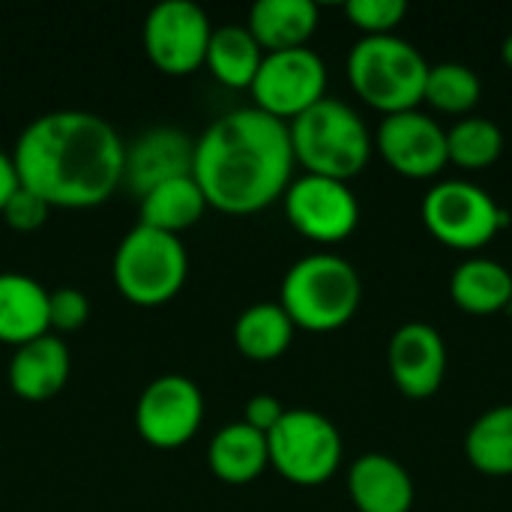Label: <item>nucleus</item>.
Wrapping results in <instances>:
<instances>
[{"instance_id":"nucleus-1","label":"nucleus","mask_w":512,"mask_h":512,"mask_svg":"<svg viewBox=\"0 0 512 512\" xmlns=\"http://www.w3.org/2000/svg\"><path fill=\"white\" fill-rule=\"evenodd\" d=\"M126 144L90 111H51L24 126L12 162L21 189L48 207L87 210L105 204L123 183Z\"/></svg>"},{"instance_id":"nucleus-2","label":"nucleus","mask_w":512,"mask_h":512,"mask_svg":"<svg viewBox=\"0 0 512 512\" xmlns=\"http://www.w3.org/2000/svg\"><path fill=\"white\" fill-rule=\"evenodd\" d=\"M294 168L288 123L255 105L222 114L195 138L192 180L207 207L225 216H252L279 201Z\"/></svg>"},{"instance_id":"nucleus-3","label":"nucleus","mask_w":512,"mask_h":512,"mask_svg":"<svg viewBox=\"0 0 512 512\" xmlns=\"http://www.w3.org/2000/svg\"><path fill=\"white\" fill-rule=\"evenodd\" d=\"M363 300V282L351 261L333 252H312L294 261L282 279L279 306L294 327L309 333H333L345 327Z\"/></svg>"},{"instance_id":"nucleus-4","label":"nucleus","mask_w":512,"mask_h":512,"mask_svg":"<svg viewBox=\"0 0 512 512\" xmlns=\"http://www.w3.org/2000/svg\"><path fill=\"white\" fill-rule=\"evenodd\" d=\"M294 162L306 174L348 183L372 159V132L366 120L342 99L324 96L318 105L288 123Z\"/></svg>"},{"instance_id":"nucleus-5","label":"nucleus","mask_w":512,"mask_h":512,"mask_svg":"<svg viewBox=\"0 0 512 512\" xmlns=\"http://www.w3.org/2000/svg\"><path fill=\"white\" fill-rule=\"evenodd\" d=\"M429 66L420 48L399 33L360 36L348 51V81L354 93L384 117L420 108Z\"/></svg>"},{"instance_id":"nucleus-6","label":"nucleus","mask_w":512,"mask_h":512,"mask_svg":"<svg viewBox=\"0 0 512 512\" xmlns=\"http://www.w3.org/2000/svg\"><path fill=\"white\" fill-rule=\"evenodd\" d=\"M114 288L135 306H162L180 294L189 276V255L180 237L135 225L111 261Z\"/></svg>"},{"instance_id":"nucleus-7","label":"nucleus","mask_w":512,"mask_h":512,"mask_svg":"<svg viewBox=\"0 0 512 512\" xmlns=\"http://www.w3.org/2000/svg\"><path fill=\"white\" fill-rule=\"evenodd\" d=\"M420 216L426 231L456 252H480L510 225V213L492 192L459 177L435 183L423 195Z\"/></svg>"},{"instance_id":"nucleus-8","label":"nucleus","mask_w":512,"mask_h":512,"mask_svg":"<svg viewBox=\"0 0 512 512\" xmlns=\"http://www.w3.org/2000/svg\"><path fill=\"white\" fill-rule=\"evenodd\" d=\"M339 429L312 408H291L267 435V453L276 474L294 486L312 489L336 477L342 465Z\"/></svg>"},{"instance_id":"nucleus-9","label":"nucleus","mask_w":512,"mask_h":512,"mask_svg":"<svg viewBox=\"0 0 512 512\" xmlns=\"http://www.w3.org/2000/svg\"><path fill=\"white\" fill-rule=\"evenodd\" d=\"M249 93L258 111L291 123L327 96V63L312 48L264 54Z\"/></svg>"},{"instance_id":"nucleus-10","label":"nucleus","mask_w":512,"mask_h":512,"mask_svg":"<svg viewBox=\"0 0 512 512\" xmlns=\"http://www.w3.org/2000/svg\"><path fill=\"white\" fill-rule=\"evenodd\" d=\"M144 51L165 75H189L204 66L213 24L192 0H162L144 18Z\"/></svg>"},{"instance_id":"nucleus-11","label":"nucleus","mask_w":512,"mask_h":512,"mask_svg":"<svg viewBox=\"0 0 512 512\" xmlns=\"http://www.w3.org/2000/svg\"><path fill=\"white\" fill-rule=\"evenodd\" d=\"M285 216L297 234L312 243L333 246L348 240L360 225V201L348 183L318 174L291 180L282 195Z\"/></svg>"},{"instance_id":"nucleus-12","label":"nucleus","mask_w":512,"mask_h":512,"mask_svg":"<svg viewBox=\"0 0 512 512\" xmlns=\"http://www.w3.org/2000/svg\"><path fill=\"white\" fill-rule=\"evenodd\" d=\"M204 423L201 387L186 375H162L144 387L135 405V432L156 450L189 444Z\"/></svg>"},{"instance_id":"nucleus-13","label":"nucleus","mask_w":512,"mask_h":512,"mask_svg":"<svg viewBox=\"0 0 512 512\" xmlns=\"http://www.w3.org/2000/svg\"><path fill=\"white\" fill-rule=\"evenodd\" d=\"M375 147L381 159L408 180H432L450 165L447 129L420 108L387 114L378 123Z\"/></svg>"},{"instance_id":"nucleus-14","label":"nucleus","mask_w":512,"mask_h":512,"mask_svg":"<svg viewBox=\"0 0 512 512\" xmlns=\"http://www.w3.org/2000/svg\"><path fill=\"white\" fill-rule=\"evenodd\" d=\"M387 366L396 390L408 399H429L441 390L447 375V345L444 336L426 324H402L387 345Z\"/></svg>"},{"instance_id":"nucleus-15","label":"nucleus","mask_w":512,"mask_h":512,"mask_svg":"<svg viewBox=\"0 0 512 512\" xmlns=\"http://www.w3.org/2000/svg\"><path fill=\"white\" fill-rule=\"evenodd\" d=\"M192 156H195V141L186 132L174 126L147 129L132 144H126L123 183L141 198L165 180L192 174Z\"/></svg>"},{"instance_id":"nucleus-16","label":"nucleus","mask_w":512,"mask_h":512,"mask_svg":"<svg viewBox=\"0 0 512 512\" xmlns=\"http://www.w3.org/2000/svg\"><path fill=\"white\" fill-rule=\"evenodd\" d=\"M69 372L72 357L66 342L48 333L15 348L9 360V387L24 402H48L66 387Z\"/></svg>"},{"instance_id":"nucleus-17","label":"nucleus","mask_w":512,"mask_h":512,"mask_svg":"<svg viewBox=\"0 0 512 512\" xmlns=\"http://www.w3.org/2000/svg\"><path fill=\"white\" fill-rule=\"evenodd\" d=\"M348 495L360 512H411L414 480L387 453H363L348 468Z\"/></svg>"},{"instance_id":"nucleus-18","label":"nucleus","mask_w":512,"mask_h":512,"mask_svg":"<svg viewBox=\"0 0 512 512\" xmlns=\"http://www.w3.org/2000/svg\"><path fill=\"white\" fill-rule=\"evenodd\" d=\"M48 333V291L24 273H0V342L21 348Z\"/></svg>"},{"instance_id":"nucleus-19","label":"nucleus","mask_w":512,"mask_h":512,"mask_svg":"<svg viewBox=\"0 0 512 512\" xmlns=\"http://www.w3.org/2000/svg\"><path fill=\"white\" fill-rule=\"evenodd\" d=\"M246 27L264 54L306 48L318 30V6L312 0H258Z\"/></svg>"},{"instance_id":"nucleus-20","label":"nucleus","mask_w":512,"mask_h":512,"mask_svg":"<svg viewBox=\"0 0 512 512\" xmlns=\"http://www.w3.org/2000/svg\"><path fill=\"white\" fill-rule=\"evenodd\" d=\"M207 465L216 474V480H222L228 486L255 483L270 468L267 435L255 432L243 420L228 423L213 435V441L207 447Z\"/></svg>"},{"instance_id":"nucleus-21","label":"nucleus","mask_w":512,"mask_h":512,"mask_svg":"<svg viewBox=\"0 0 512 512\" xmlns=\"http://www.w3.org/2000/svg\"><path fill=\"white\" fill-rule=\"evenodd\" d=\"M450 297L465 315H498L510 309L512 273L495 258H468L450 276Z\"/></svg>"},{"instance_id":"nucleus-22","label":"nucleus","mask_w":512,"mask_h":512,"mask_svg":"<svg viewBox=\"0 0 512 512\" xmlns=\"http://www.w3.org/2000/svg\"><path fill=\"white\" fill-rule=\"evenodd\" d=\"M204 210H207V198L198 189V183L192 180V174H186V177L165 180V183L153 186L147 195H141V222L138 225L180 237V231L201 222Z\"/></svg>"},{"instance_id":"nucleus-23","label":"nucleus","mask_w":512,"mask_h":512,"mask_svg":"<svg viewBox=\"0 0 512 512\" xmlns=\"http://www.w3.org/2000/svg\"><path fill=\"white\" fill-rule=\"evenodd\" d=\"M261 60H264V51L246 24L213 27L204 66L210 69V75L219 84H225L231 90H249L258 75Z\"/></svg>"},{"instance_id":"nucleus-24","label":"nucleus","mask_w":512,"mask_h":512,"mask_svg":"<svg viewBox=\"0 0 512 512\" xmlns=\"http://www.w3.org/2000/svg\"><path fill=\"white\" fill-rule=\"evenodd\" d=\"M294 321L279 303H255L240 312L234 324V345L252 363L279 360L294 342Z\"/></svg>"},{"instance_id":"nucleus-25","label":"nucleus","mask_w":512,"mask_h":512,"mask_svg":"<svg viewBox=\"0 0 512 512\" xmlns=\"http://www.w3.org/2000/svg\"><path fill=\"white\" fill-rule=\"evenodd\" d=\"M465 456L486 477H512V405H495L471 423Z\"/></svg>"},{"instance_id":"nucleus-26","label":"nucleus","mask_w":512,"mask_h":512,"mask_svg":"<svg viewBox=\"0 0 512 512\" xmlns=\"http://www.w3.org/2000/svg\"><path fill=\"white\" fill-rule=\"evenodd\" d=\"M480 96H483V81L468 63L447 60V63L429 66L423 102H429L435 111L453 114V117H468L477 108Z\"/></svg>"},{"instance_id":"nucleus-27","label":"nucleus","mask_w":512,"mask_h":512,"mask_svg":"<svg viewBox=\"0 0 512 512\" xmlns=\"http://www.w3.org/2000/svg\"><path fill=\"white\" fill-rule=\"evenodd\" d=\"M504 153V132L495 120L468 114L447 129V159L465 171H483Z\"/></svg>"},{"instance_id":"nucleus-28","label":"nucleus","mask_w":512,"mask_h":512,"mask_svg":"<svg viewBox=\"0 0 512 512\" xmlns=\"http://www.w3.org/2000/svg\"><path fill=\"white\" fill-rule=\"evenodd\" d=\"M345 15L363 36H387V33H396V27L405 21L408 3L405 0H348Z\"/></svg>"},{"instance_id":"nucleus-29","label":"nucleus","mask_w":512,"mask_h":512,"mask_svg":"<svg viewBox=\"0 0 512 512\" xmlns=\"http://www.w3.org/2000/svg\"><path fill=\"white\" fill-rule=\"evenodd\" d=\"M90 318V300L78 288H57L48 294V327L57 333H75Z\"/></svg>"},{"instance_id":"nucleus-30","label":"nucleus","mask_w":512,"mask_h":512,"mask_svg":"<svg viewBox=\"0 0 512 512\" xmlns=\"http://www.w3.org/2000/svg\"><path fill=\"white\" fill-rule=\"evenodd\" d=\"M48 213H51V207H48L39 195L27 192V189H18V192L6 201V207L0 210L3 222H6L12 231H21V234H30V231H36V228H42V225L48 222Z\"/></svg>"},{"instance_id":"nucleus-31","label":"nucleus","mask_w":512,"mask_h":512,"mask_svg":"<svg viewBox=\"0 0 512 512\" xmlns=\"http://www.w3.org/2000/svg\"><path fill=\"white\" fill-rule=\"evenodd\" d=\"M285 405L276 399V396H267V393H258L246 402V414H243V423L252 426L255 432L261 435H270L276 429V423L285 417Z\"/></svg>"},{"instance_id":"nucleus-32","label":"nucleus","mask_w":512,"mask_h":512,"mask_svg":"<svg viewBox=\"0 0 512 512\" xmlns=\"http://www.w3.org/2000/svg\"><path fill=\"white\" fill-rule=\"evenodd\" d=\"M21 189L18 183V171H15V162H12V153H3L0 150V210L6 207V201Z\"/></svg>"},{"instance_id":"nucleus-33","label":"nucleus","mask_w":512,"mask_h":512,"mask_svg":"<svg viewBox=\"0 0 512 512\" xmlns=\"http://www.w3.org/2000/svg\"><path fill=\"white\" fill-rule=\"evenodd\" d=\"M501 57H504V63L512 69V33L504 39V45H501Z\"/></svg>"},{"instance_id":"nucleus-34","label":"nucleus","mask_w":512,"mask_h":512,"mask_svg":"<svg viewBox=\"0 0 512 512\" xmlns=\"http://www.w3.org/2000/svg\"><path fill=\"white\" fill-rule=\"evenodd\" d=\"M507 312H510V315H512V300H510V309H507Z\"/></svg>"}]
</instances>
